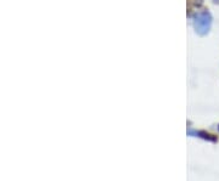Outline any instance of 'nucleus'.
<instances>
[{"instance_id":"nucleus-1","label":"nucleus","mask_w":219,"mask_h":181,"mask_svg":"<svg viewBox=\"0 0 219 181\" xmlns=\"http://www.w3.org/2000/svg\"><path fill=\"white\" fill-rule=\"evenodd\" d=\"M211 25H212V16L207 10L200 11V12L195 15L194 27H195V30L198 35H202V37L206 35L211 29Z\"/></svg>"}]
</instances>
